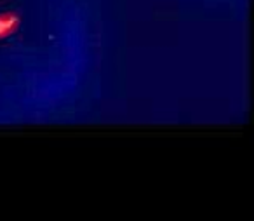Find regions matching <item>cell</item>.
Here are the masks:
<instances>
[{"label":"cell","mask_w":254,"mask_h":221,"mask_svg":"<svg viewBox=\"0 0 254 221\" xmlns=\"http://www.w3.org/2000/svg\"><path fill=\"white\" fill-rule=\"evenodd\" d=\"M18 18L16 16H0V33H5L16 25Z\"/></svg>","instance_id":"6da1fadb"}]
</instances>
